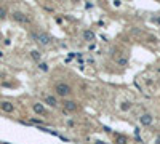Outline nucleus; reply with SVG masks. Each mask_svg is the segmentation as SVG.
I'll list each match as a JSON object with an SVG mask.
<instances>
[{"label": "nucleus", "mask_w": 160, "mask_h": 144, "mask_svg": "<svg viewBox=\"0 0 160 144\" xmlns=\"http://www.w3.org/2000/svg\"><path fill=\"white\" fill-rule=\"evenodd\" d=\"M64 111L66 112L77 111V103H75V101H64Z\"/></svg>", "instance_id": "obj_6"}, {"label": "nucleus", "mask_w": 160, "mask_h": 144, "mask_svg": "<svg viewBox=\"0 0 160 144\" xmlns=\"http://www.w3.org/2000/svg\"><path fill=\"white\" fill-rule=\"evenodd\" d=\"M13 19H15V21H18V23H24V24L31 21L29 16H26V15L21 13V11H15V13H13Z\"/></svg>", "instance_id": "obj_3"}, {"label": "nucleus", "mask_w": 160, "mask_h": 144, "mask_svg": "<svg viewBox=\"0 0 160 144\" xmlns=\"http://www.w3.org/2000/svg\"><path fill=\"white\" fill-rule=\"evenodd\" d=\"M120 109L122 111H130L131 109V103L130 101H123V103L120 104Z\"/></svg>", "instance_id": "obj_12"}, {"label": "nucleus", "mask_w": 160, "mask_h": 144, "mask_svg": "<svg viewBox=\"0 0 160 144\" xmlns=\"http://www.w3.org/2000/svg\"><path fill=\"white\" fill-rule=\"evenodd\" d=\"M82 37H83V40H85V42H93L96 35H95V32H93L91 29H85V31L82 32Z\"/></svg>", "instance_id": "obj_5"}, {"label": "nucleus", "mask_w": 160, "mask_h": 144, "mask_svg": "<svg viewBox=\"0 0 160 144\" xmlns=\"http://www.w3.org/2000/svg\"><path fill=\"white\" fill-rule=\"evenodd\" d=\"M117 64H119V66H127V64H128V58H127L125 55H120V56L117 58Z\"/></svg>", "instance_id": "obj_10"}, {"label": "nucleus", "mask_w": 160, "mask_h": 144, "mask_svg": "<svg viewBox=\"0 0 160 144\" xmlns=\"http://www.w3.org/2000/svg\"><path fill=\"white\" fill-rule=\"evenodd\" d=\"M0 40H2V35H0Z\"/></svg>", "instance_id": "obj_18"}, {"label": "nucleus", "mask_w": 160, "mask_h": 144, "mask_svg": "<svg viewBox=\"0 0 160 144\" xmlns=\"http://www.w3.org/2000/svg\"><path fill=\"white\" fill-rule=\"evenodd\" d=\"M31 56L34 58V59H35V61H39V59H40V53H39V51H37V50H34V51H31Z\"/></svg>", "instance_id": "obj_13"}, {"label": "nucleus", "mask_w": 160, "mask_h": 144, "mask_svg": "<svg viewBox=\"0 0 160 144\" xmlns=\"http://www.w3.org/2000/svg\"><path fill=\"white\" fill-rule=\"evenodd\" d=\"M139 122H141V125H144V127H149V125L154 122V117H152L149 112H146V114H143V115L139 117Z\"/></svg>", "instance_id": "obj_4"}, {"label": "nucleus", "mask_w": 160, "mask_h": 144, "mask_svg": "<svg viewBox=\"0 0 160 144\" xmlns=\"http://www.w3.org/2000/svg\"><path fill=\"white\" fill-rule=\"evenodd\" d=\"M54 91H56V94H58V96H67L72 90H71V86L67 83H58V85L54 86Z\"/></svg>", "instance_id": "obj_1"}, {"label": "nucleus", "mask_w": 160, "mask_h": 144, "mask_svg": "<svg viewBox=\"0 0 160 144\" xmlns=\"http://www.w3.org/2000/svg\"><path fill=\"white\" fill-rule=\"evenodd\" d=\"M6 16V10L3 7H0V18H5Z\"/></svg>", "instance_id": "obj_15"}, {"label": "nucleus", "mask_w": 160, "mask_h": 144, "mask_svg": "<svg viewBox=\"0 0 160 144\" xmlns=\"http://www.w3.org/2000/svg\"><path fill=\"white\" fill-rule=\"evenodd\" d=\"M32 37H34L39 43H42V45H48V43L51 42V37H50L48 34H45V32H42V34H34Z\"/></svg>", "instance_id": "obj_2"}, {"label": "nucleus", "mask_w": 160, "mask_h": 144, "mask_svg": "<svg viewBox=\"0 0 160 144\" xmlns=\"http://www.w3.org/2000/svg\"><path fill=\"white\" fill-rule=\"evenodd\" d=\"M0 107H2L5 112H13V109H15V106L11 104V103H8V101H3L2 104H0Z\"/></svg>", "instance_id": "obj_7"}, {"label": "nucleus", "mask_w": 160, "mask_h": 144, "mask_svg": "<svg viewBox=\"0 0 160 144\" xmlns=\"http://www.w3.org/2000/svg\"><path fill=\"white\" fill-rule=\"evenodd\" d=\"M39 67H40V69H42L43 72L48 71V64H46V63H40V64H39Z\"/></svg>", "instance_id": "obj_14"}, {"label": "nucleus", "mask_w": 160, "mask_h": 144, "mask_svg": "<svg viewBox=\"0 0 160 144\" xmlns=\"http://www.w3.org/2000/svg\"><path fill=\"white\" fill-rule=\"evenodd\" d=\"M32 109H34L35 114H45V107H43V104H40V103H35L32 106Z\"/></svg>", "instance_id": "obj_9"}, {"label": "nucleus", "mask_w": 160, "mask_h": 144, "mask_svg": "<svg viewBox=\"0 0 160 144\" xmlns=\"http://www.w3.org/2000/svg\"><path fill=\"white\" fill-rule=\"evenodd\" d=\"M155 144H160V136H158V138L155 139Z\"/></svg>", "instance_id": "obj_16"}, {"label": "nucleus", "mask_w": 160, "mask_h": 144, "mask_svg": "<svg viewBox=\"0 0 160 144\" xmlns=\"http://www.w3.org/2000/svg\"><path fill=\"white\" fill-rule=\"evenodd\" d=\"M45 103L48 104V106H51V107H56V106H58V99H56L54 96H46Z\"/></svg>", "instance_id": "obj_8"}, {"label": "nucleus", "mask_w": 160, "mask_h": 144, "mask_svg": "<svg viewBox=\"0 0 160 144\" xmlns=\"http://www.w3.org/2000/svg\"><path fill=\"white\" fill-rule=\"evenodd\" d=\"M115 141H117V144H127V142H128L127 136H123V134H117V136H115Z\"/></svg>", "instance_id": "obj_11"}, {"label": "nucleus", "mask_w": 160, "mask_h": 144, "mask_svg": "<svg viewBox=\"0 0 160 144\" xmlns=\"http://www.w3.org/2000/svg\"><path fill=\"white\" fill-rule=\"evenodd\" d=\"M155 21H157V24H160V16H158V18L155 19Z\"/></svg>", "instance_id": "obj_17"}]
</instances>
